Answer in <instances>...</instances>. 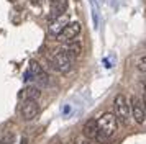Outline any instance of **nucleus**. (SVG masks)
Masks as SVG:
<instances>
[{"label":"nucleus","mask_w":146,"mask_h":144,"mask_svg":"<svg viewBox=\"0 0 146 144\" xmlns=\"http://www.w3.org/2000/svg\"><path fill=\"white\" fill-rule=\"evenodd\" d=\"M10 2H15V0H10Z\"/></svg>","instance_id":"a211bd4d"},{"label":"nucleus","mask_w":146,"mask_h":144,"mask_svg":"<svg viewBox=\"0 0 146 144\" xmlns=\"http://www.w3.org/2000/svg\"><path fill=\"white\" fill-rule=\"evenodd\" d=\"M80 33V23L79 21H72V23H67L64 26V30L56 36V38L59 39L61 43H67V41H72L76 39V36Z\"/></svg>","instance_id":"20e7f679"},{"label":"nucleus","mask_w":146,"mask_h":144,"mask_svg":"<svg viewBox=\"0 0 146 144\" xmlns=\"http://www.w3.org/2000/svg\"><path fill=\"white\" fill-rule=\"evenodd\" d=\"M51 67L56 72H59V74H66L72 67V59L69 57L62 49L61 51H56L53 54V57H51Z\"/></svg>","instance_id":"f03ea898"},{"label":"nucleus","mask_w":146,"mask_h":144,"mask_svg":"<svg viewBox=\"0 0 146 144\" xmlns=\"http://www.w3.org/2000/svg\"><path fill=\"white\" fill-rule=\"evenodd\" d=\"M143 85H145V92H146V79L143 80Z\"/></svg>","instance_id":"dca6fc26"},{"label":"nucleus","mask_w":146,"mask_h":144,"mask_svg":"<svg viewBox=\"0 0 146 144\" xmlns=\"http://www.w3.org/2000/svg\"><path fill=\"white\" fill-rule=\"evenodd\" d=\"M118 129V120L113 113H104L97 120V141H108Z\"/></svg>","instance_id":"f257e3e1"},{"label":"nucleus","mask_w":146,"mask_h":144,"mask_svg":"<svg viewBox=\"0 0 146 144\" xmlns=\"http://www.w3.org/2000/svg\"><path fill=\"white\" fill-rule=\"evenodd\" d=\"M115 116L117 120H120L123 124L128 123V116H130V105H128V100L125 98V95H117L115 97Z\"/></svg>","instance_id":"7ed1b4c3"},{"label":"nucleus","mask_w":146,"mask_h":144,"mask_svg":"<svg viewBox=\"0 0 146 144\" xmlns=\"http://www.w3.org/2000/svg\"><path fill=\"white\" fill-rule=\"evenodd\" d=\"M18 97L23 98V100H38L41 97V90L38 87H27L25 90L20 92Z\"/></svg>","instance_id":"9d476101"},{"label":"nucleus","mask_w":146,"mask_h":144,"mask_svg":"<svg viewBox=\"0 0 146 144\" xmlns=\"http://www.w3.org/2000/svg\"><path fill=\"white\" fill-rule=\"evenodd\" d=\"M138 69L141 72H146V56H143V57L138 61Z\"/></svg>","instance_id":"f8f14e48"},{"label":"nucleus","mask_w":146,"mask_h":144,"mask_svg":"<svg viewBox=\"0 0 146 144\" xmlns=\"http://www.w3.org/2000/svg\"><path fill=\"white\" fill-rule=\"evenodd\" d=\"M82 133H84V136L89 137V139H95L97 137V120H87L86 123H84V128H82Z\"/></svg>","instance_id":"1a4fd4ad"},{"label":"nucleus","mask_w":146,"mask_h":144,"mask_svg":"<svg viewBox=\"0 0 146 144\" xmlns=\"http://www.w3.org/2000/svg\"><path fill=\"white\" fill-rule=\"evenodd\" d=\"M28 74H30V75L33 74L35 77H36V75H41V74H43V69H41V65L38 64V62L31 61V62H30V72H28Z\"/></svg>","instance_id":"9b49d317"},{"label":"nucleus","mask_w":146,"mask_h":144,"mask_svg":"<svg viewBox=\"0 0 146 144\" xmlns=\"http://www.w3.org/2000/svg\"><path fill=\"white\" fill-rule=\"evenodd\" d=\"M30 3H31V5H41L43 0H30Z\"/></svg>","instance_id":"4468645a"},{"label":"nucleus","mask_w":146,"mask_h":144,"mask_svg":"<svg viewBox=\"0 0 146 144\" xmlns=\"http://www.w3.org/2000/svg\"><path fill=\"white\" fill-rule=\"evenodd\" d=\"M130 111L133 113V118L136 123H145L146 121V111H145V106H143V102L141 98L138 97H131V103H130Z\"/></svg>","instance_id":"423d86ee"},{"label":"nucleus","mask_w":146,"mask_h":144,"mask_svg":"<svg viewBox=\"0 0 146 144\" xmlns=\"http://www.w3.org/2000/svg\"><path fill=\"white\" fill-rule=\"evenodd\" d=\"M141 102H143V106H145V111H146V92H145V95H143V100Z\"/></svg>","instance_id":"2eb2a0df"},{"label":"nucleus","mask_w":146,"mask_h":144,"mask_svg":"<svg viewBox=\"0 0 146 144\" xmlns=\"http://www.w3.org/2000/svg\"><path fill=\"white\" fill-rule=\"evenodd\" d=\"M21 118L25 120V121H30V120H33L38 113H40V105L36 100H25L23 105H21Z\"/></svg>","instance_id":"39448f33"},{"label":"nucleus","mask_w":146,"mask_h":144,"mask_svg":"<svg viewBox=\"0 0 146 144\" xmlns=\"http://www.w3.org/2000/svg\"><path fill=\"white\" fill-rule=\"evenodd\" d=\"M69 23V17H67L66 13L64 15H58L56 18L51 20V23H49V33L53 34V36H58L62 30H64V26Z\"/></svg>","instance_id":"0eeeda50"},{"label":"nucleus","mask_w":146,"mask_h":144,"mask_svg":"<svg viewBox=\"0 0 146 144\" xmlns=\"http://www.w3.org/2000/svg\"><path fill=\"white\" fill-rule=\"evenodd\" d=\"M82 144H89V143H82Z\"/></svg>","instance_id":"f3484780"},{"label":"nucleus","mask_w":146,"mask_h":144,"mask_svg":"<svg viewBox=\"0 0 146 144\" xmlns=\"http://www.w3.org/2000/svg\"><path fill=\"white\" fill-rule=\"evenodd\" d=\"M0 144H13V136L12 134L5 136L3 139H0Z\"/></svg>","instance_id":"ddd939ff"},{"label":"nucleus","mask_w":146,"mask_h":144,"mask_svg":"<svg viewBox=\"0 0 146 144\" xmlns=\"http://www.w3.org/2000/svg\"><path fill=\"white\" fill-rule=\"evenodd\" d=\"M62 51L66 52L69 57L72 59V57H79L80 56V52H82V44H80L79 41H67V46L62 49Z\"/></svg>","instance_id":"6e6552de"}]
</instances>
